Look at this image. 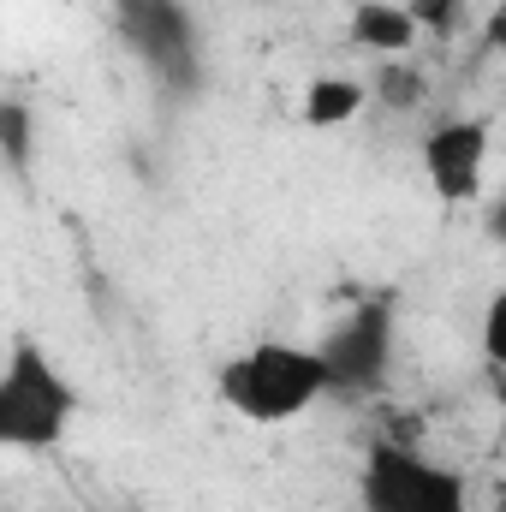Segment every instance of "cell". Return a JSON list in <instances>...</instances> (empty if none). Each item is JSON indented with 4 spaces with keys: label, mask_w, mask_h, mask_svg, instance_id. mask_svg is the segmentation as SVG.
<instances>
[{
    "label": "cell",
    "mask_w": 506,
    "mask_h": 512,
    "mask_svg": "<svg viewBox=\"0 0 506 512\" xmlns=\"http://www.w3.org/2000/svg\"><path fill=\"white\" fill-rule=\"evenodd\" d=\"M78 417V387L36 340H18L0 364V453H48Z\"/></svg>",
    "instance_id": "7a4b0ae2"
},
{
    "label": "cell",
    "mask_w": 506,
    "mask_h": 512,
    "mask_svg": "<svg viewBox=\"0 0 506 512\" xmlns=\"http://www.w3.org/2000/svg\"><path fill=\"white\" fill-rule=\"evenodd\" d=\"M30 149H36L30 108H18V102H0V155H6L12 167H30Z\"/></svg>",
    "instance_id": "9c48e42d"
},
{
    "label": "cell",
    "mask_w": 506,
    "mask_h": 512,
    "mask_svg": "<svg viewBox=\"0 0 506 512\" xmlns=\"http://www.w3.org/2000/svg\"><path fill=\"white\" fill-rule=\"evenodd\" d=\"M322 376L328 393H381L393 370V298H364L322 346Z\"/></svg>",
    "instance_id": "277c9868"
},
{
    "label": "cell",
    "mask_w": 506,
    "mask_h": 512,
    "mask_svg": "<svg viewBox=\"0 0 506 512\" xmlns=\"http://www.w3.org/2000/svg\"><path fill=\"white\" fill-rule=\"evenodd\" d=\"M423 173L441 203H471L489 173V120H447L423 137Z\"/></svg>",
    "instance_id": "8992f818"
},
{
    "label": "cell",
    "mask_w": 506,
    "mask_h": 512,
    "mask_svg": "<svg viewBox=\"0 0 506 512\" xmlns=\"http://www.w3.org/2000/svg\"><path fill=\"white\" fill-rule=\"evenodd\" d=\"M221 399L245 417V423H292L304 417L316 399H328V376L316 346H292V340H256L239 358L221 364Z\"/></svg>",
    "instance_id": "6da1fadb"
},
{
    "label": "cell",
    "mask_w": 506,
    "mask_h": 512,
    "mask_svg": "<svg viewBox=\"0 0 506 512\" xmlns=\"http://www.w3.org/2000/svg\"><path fill=\"white\" fill-rule=\"evenodd\" d=\"M352 42L370 48V54L399 60V54H411V42H417V18H411L399 0H364V6L352 12Z\"/></svg>",
    "instance_id": "52a82bcc"
},
{
    "label": "cell",
    "mask_w": 506,
    "mask_h": 512,
    "mask_svg": "<svg viewBox=\"0 0 506 512\" xmlns=\"http://www.w3.org/2000/svg\"><path fill=\"white\" fill-rule=\"evenodd\" d=\"M358 501H364V512H471L465 477L423 459L405 441H376L364 453Z\"/></svg>",
    "instance_id": "3957f363"
},
{
    "label": "cell",
    "mask_w": 506,
    "mask_h": 512,
    "mask_svg": "<svg viewBox=\"0 0 506 512\" xmlns=\"http://www.w3.org/2000/svg\"><path fill=\"white\" fill-rule=\"evenodd\" d=\"M352 114H364V84H352V78H316L304 90V126L334 131V126H346Z\"/></svg>",
    "instance_id": "ba28073f"
},
{
    "label": "cell",
    "mask_w": 506,
    "mask_h": 512,
    "mask_svg": "<svg viewBox=\"0 0 506 512\" xmlns=\"http://www.w3.org/2000/svg\"><path fill=\"white\" fill-rule=\"evenodd\" d=\"M387 96L405 108V102H417V96H423V84H417V78H405V66H387Z\"/></svg>",
    "instance_id": "30bf717a"
},
{
    "label": "cell",
    "mask_w": 506,
    "mask_h": 512,
    "mask_svg": "<svg viewBox=\"0 0 506 512\" xmlns=\"http://www.w3.org/2000/svg\"><path fill=\"white\" fill-rule=\"evenodd\" d=\"M120 36L167 78V84H197V24L185 0H114Z\"/></svg>",
    "instance_id": "5b68a950"
}]
</instances>
